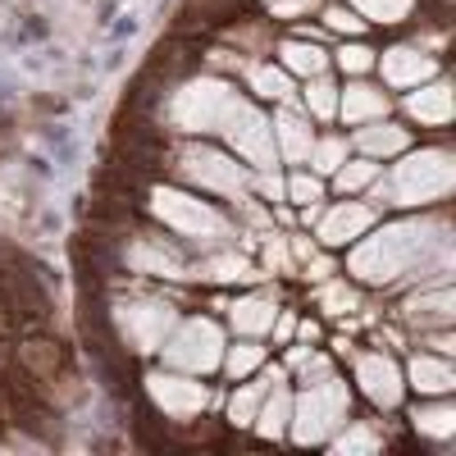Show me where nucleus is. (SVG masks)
Wrapping results in <instances>:
<instances>
[{"label": "nucleus", "mask_w": 456, "mask_h": 456, "mask_svg": "<svg viewBox=\"0 0 456 456\" xmlns=\"http://www.w3.org/2000/svg\"><path fill=\"white\" fill-rule=\"evenodd\" d=\"M447 228L438 219H397V224H384L379 233H361L352 242V256H347V274L370 283V288H388L406 274H420L434 265L443 274L447 270Z\"/></svg>", "instance_id": "nucleus-1"}, {"label": "nucleus", "mask_w": 456, "mask_h": 456, "mask_svg": "<svg viewBox=\"0 0 456 456\" xmlns=\"http://www.w3.org/2000/svg\"><path fill=\"white\" fill-rule=\"evenodd\" d=\"M452 187H456V156L429 146V151H402L388 183L374 178L365 192L379 206H438L452 197Z\"/></svg>", "instance_id": "nucleus-2"}, {"label": "nucleus", "mask_w": 456, "mask_h": 456, "mask_svg": "<svg viewBox=\"0 0 456 456\" xmlns=\"http://www.w3.org/2000/svg\"><path fill=\"white\" fill-rule=\"evenodd\" d=\"M352 420V388L329 370L315 384L306 379V388L292 397V415H288V438L301 447H320L329 443L342 425Z\"/></svg>", "instance_id": "nucleus-3"}, {"label": "nucleus", "mask_w": 456, "mask_h": 456, "mask_svg": "<svg viewBox=\"0 0 456 456\" xmlns=\"http://www.w3.org/2000/svg\"><path fill=\"white\" fill-rule=\"evenodd\" d=\"M151 215H156L169 233L187 238V242H206V247H219L233 228H228V219L201 201L197 192H178V187H156L151 192Z\"/></svg>", "instance_id": "nucleus-4"}, {"label": "nucleus", "mask_w": 456, "mask_h": 456, "mask_svg": "<svg viewBox=\"0 0 456 456\" xmlns=\"http://www.w3.org/2000/svg\"><path fill=\"white\" fill-rule=\"evenodd\" d=\"M215 133L228 142V151H233V156H238L247 169L265 174V169H274V165H279L274 124L265 119V114H260L247 96H233V101H228V110H224V119H219Z\"/></svg>", "instance_id": "nucleus-5"}, {"label": "nucleus", "mask_w": 456, "mask_h": 456, "mask_svg": "<svg viewBox=\"0 0 456 456\" xmlns=\"http://www.w3.org/2000/svg\"><path fill=\"white\" fill-rule=\"evenodd\" d=\"M178 178H187L201 192H215V197H233V201H247L251 183H256V169L238 165V156L228 151H215V146H183L178 151Z\"/></svg>", "instance_id": "nucleus-6"}, {"label": "nucleus", "mask_w": 456, "mask_h": 456, "mask_svg": "<svg viewBox=\"0 0 456 456\" xmlns=\"http://www.w3.org/2000/svg\"><path fill=\"white\" fill-rule=\"evenodd\" d=\"M160 356L169 370H183V374H215L219 361H224V333L215 320L197 315V320H183L169 329V338L160 342Z\"/></svg>", "instance_id": "nucleus-7"}, {"label": "nucleus", "mask_w": 456, "mask_h": 456, "mask_svg": "<svg viewBox=\"0 0 456 456\" xmlns=\"http://www.w3.org/2000/svg\"><path fill=\"white\" fill-rule=\"evenodd\" d=\"M238 92L228 87L224 78H192L183 92H174V101H169V124L178 128V133H215L219 128V119H224V110H228V101H233Z\"/></svg>", "instance_id": "nucleus-8"}, {"label": "nucleus", "mask_w": 456, "mask_h": 456, "mask_svg": "<svg viewBox=\"0 0 456 456\" xmlns=\"http://www.w3.org/2000/svg\"><path fill=\"white\" fill-rule=\"evenodd\" d=\"M174 324H178V311L169 301H124L114 311V329H119V338L133 352H160V342L169 338Z\"/></svg>", "instance_id": "nucleus-9"}, {"label": "nucleus", "mask_w": 456, "mask_h": 456, "mask_svg": "<svg viewBox=\"0 0 456 456\" xmlns=\"http://www.w3.org/2000/svg\"><path fill=\"white\" fill-rule=\"evenodd\" d=\"M146 393L165 415H174V420H187V415L206 411V397H210L206 384H201V374H183V370L146 374Z\"/></svg>", "instance_id": "nucleus-10"}, {"label": "nucleus", "mask_w": 456, "mask_h": 456, "mask_svg": "<svg viewBox=\"0 0 456 456\" xmlns=\"http://www.w3.org/2000/svg\"><path fill=\"white\" fill-rule=\"evenodd\" d=\"M356 384L379 411H393L406 393V379H402L397 361L384 356V352H361L356 356Z\"/></svg>", "instance_id": "nucleus-11"}, {"label": "nucleus", "mask_w": 456, "mask_h": 456, "mask_svg": "<svg viewBox=\"0 0 456 456\" xmlns=\"http://www.w3.org/2000/svg\"><path fill=\"white\" fill-rule=\"evenodd\" d=\"M370 228H374V206H365V201H342V206L315 215L320 247H352L361 233H370Z\"/></svg>", "instance_id": "nucleus-12"}, {"label": "nucleus", "mask_w": 456, "mask_h": 456, "mask_svg": "<svg viewBox=\"0 0 456 456\" xmlns=\"http://www.w3.org/2000/svg\"><path fill=\"white\" fill-rule=\"evenodd\" d=\"M374 69L384 73L388 87H420L429 78H438V60L420 46H388L384 55H374Z\"/></svg>", "instance_id": "nucleus-13"}, {"label": "nucleus", "mask_w": 456, "mask_h": 456, "mask_svg": "<svg viewBox=\"0 0 456 456\" xmlns=\"http://www.w3.org/2000/svg\"><path fill=\"white\" fill-rule=\"evenodd\" d=\"M338 119L352 128L388 119V92L365 83V78H347V87H338Z\"/></svg>", "instance_id": "nucleus-14"}, {"label": "nucleus", "mask_w": 456, "mask_h": 456, "mask_svg": "<svg viewBox=\"0 0 456 456\" xmlns=\"http://www.w3.org/2000/svg\"><path fill=\"white\" fill-rule=\"evenodd\" d=\"M270 124H274V151H279V160L283 165H306L311 142H315L311 114H301V110H292V101H283Z\"/></svg>", "instance_id": "nucleus-15"}, {"label": "nucleus", "mask_w": 456, "mask_h": 456, "mask_svg": "<svg viewBox=\"0 0 456 456\" xmlns=\"http://www.w3.org/2000/svg\"><path fill=\"white\" fill-rule=\"evenodd\" d=\"M406 114H411V119H420L425 128H447V124H452V114H456L452 83H443V78L420 83V87L406 96Z\"/></svg>", "instance_id": "nucleus-16"}, {"label": "nucleus", "mask_w": 456, "mask_h": 456, "mask_svg": "<svg viewBox=\"0 0 456 456\" xmlns=\"http://www.w3.org/2000/svg\"><path fill=\"white\" fill-rule=\"evenodd\" d=\"M356 151L370 160H397L402 151H411V133L388 124V119H374V124L356 128Z\"/></svg>", "instance_id": "nucleus-17"}, {"label": "nucleus", "mask_w": 456, "mask_h": 456, "mask_svg": "<svg viewBox=\"0 0 456 456\" xmlns=\"http://www.w3.org/2000/svg\"><path fill=\"white\" fill-rule=\"evenodd\" d=\"M279 306H274V297H265V292H251V297H238L233 301V311H228V324H233L238 338H265L274 324Z\"/></svg>", "instance_id": "nucleus-18"}, {"label": "nucleus", "mask_w": 456, "mask_h": 456, "mask_svg": "<svg viewBox=\"0 0 456 456\" xmlns=\"http://www.w3.org/2000/svg\"><path fill=\"white\" fill-rule=\"evenodd\" d=\"M274 384H288V370H265L256 384H242L233 397H228V420H233L238 429H251V420H256V411H260V402H265V393H270Z\"/></svg>", "instance_id": "nucleus-19"}, {"label": "nucleus", "mask_w": 456, "mask_h": 456, "mask_svg": "<svg viewBox=\"0 0 456 456\" xmlns=\"http://www.w3.org/2000/svg\"><path fill=\"white\" fill-rule=\"evenodd\" d=\"M411 388L415 393H425V397H447L452 388H456V370H452V361L447 356H429V352H420L411 361Z\"/></svg>", "instance_id": "nucleus-20"}, {"label": "nucleus", "mask_w": 456, "mask_h": 456, "mask_svg": "<svg viewBox=\"0 0 456 456\" xmlns=\"http://www.w3.org/2000/svg\"><path fill=\"white\" fill-rule=\"evenodd\" d=\"M279 64L292 73V78H315V73H329V51L311 37H288L279 46Z\"/></svg>", "instance_id": "nucleus-21"}, {"label": "nucleus", "mask_w": 456, "mask_h": 456, "mask_svg": "<svg viewBox=\"0 0 456 456\" xmlns=\"http://www.w3.org/2000/svg\"><path fill=\"white\" fill-rule=\"evenodd\" d=\"M288 415H292V393L283 388V384H274L270 393H265V402H260V411H256V420H251V429L260 434V438H283L288 434Z\"/></svg>", "instance_id": "nucleus-22"}, {"label": "nucleus", "mask_w": 456, "mask_h": 456, "mask_svg": "<svg viewBox=\"0 0 456 456\" xmlns=\"http://www.w3.org/2000/svg\"><path fill=\"white\" fill-rule=\"evenodd\" d=\"M406 320H415V324H434V329H447L452 324V288L447 283H438V288H425L420 297H411L406 301Z\"/></svg>", "instance_id": "nucleus-23"}, {"label": "nucleus", "mask_w": 456, "mask_h": 456, "mask_svg": "<svg viewBox=\"0 0 456 456\" xmlns=\"http://www.w3.org/2000/svg\"><path fill=\"white\" fill-rule=\"evenodd\" d=\"M192 279H206V283H251V279H260V274H256V265L242 260L238 251H215V256H206V260L197 265Z\"/></svg>", "instance_id": "nucleus-24"}, {"label": "nucleus", "mask_w": 456, "mask_h": 456, "mask_svg": "<svg viewBox=\"0 0 456 456\" xmlns=\"http://www.w3.org/2000/svg\"><path fill=\"white\" fill-rule=\"evenodd\" d=\"M128 260H133V270H142V274H160V279H192V274H187V265L178 260V251L156 247V242H137Z\"/></svg>", "instance_id": "nucleus-25"}, {"label": "nucleus", "mask_w": 456, "mask_h": 456, "mask_svg": "<svg viewBox=\"0 0 456 456\" xmlns=\"http://www.w3.org/2000/svg\"><path fill=\"white\" fill-rule=\"evenodd\" d=\"M247 83H251L256 96L279 101V105L297 96V92H292V73H288L283 64H251V69H247Z\"/></svg>", "instance_id": "nucleus-26"}, {"label": "nucleus", "mask_w": 456, "mask_h": 456, "mask_svg": "<svg viewBox=\"0 0 456 456\" xmlns=\"http://www.w3.org/2000/svg\"><path fill=\"white\" fill-rule=\"evenodd\" d=\"M301 101H306V114L320 124L338 119V83L329 78V73H315V78H306V92H301Z\"/></svg>", "instance_id": "nucleus-27"}, {"label": "nucleus", "mask_w": 456, "mask_h": 456, "mask_svg": "<svg viewBox=\"0 0 456 456\" xmlns=\"http://www.w3.org/2000/svg\"><path fill=\"white\" fill-rule=\"evenodd\" d=\"M333 187H338V192L342 197H356V192H365V187L379 178V160H370V156H356V160H342L333 174Z\"/></svg>", "instance_id": "nucleus-28"}, {"label": "nucleus", "mask_w": 456, "mask_h": 456, "mask_svg": "<svg viewBox=\"0 0 456 456\" xmlns=\"http://www.w3.org/2000/svg\"><path fill=\"white\" fill-rule=\"evenodd\" d=\"M260 365H265V347H260L256 338H242V342H233V347H224V361H219V370L228 379H247Z\"/></svg>", "instance_id": "nucleus-29"}, {"label": "nucleus", "mask_w": 456, "mask_h": 456, "mask_svg": "<svg viewBox=\"0 0 456 456\" xmlns=\"http://www.w3.org/2000/svg\"><path fill=\"white\" fill-rule=\"evenodd\" d=\"M347 5L365 19V23H379V28H393V23H406L415 0H347Z\"/></svg>", "instance_id": "nucleus-30"}, {"label": "nucleus", "mask_w": 456, "mask_h": 456, "mask_svg": "<svg viewBox=\"0 0 456 456\" xmlns=\"http://www.w3.org/2000/svg\"><path fill=\"white\" fill-rule=\"evenodd\" d=\"M311 174H333L342 160H347V137H338V133H324L311 142Z\"/></svg>", "instance_id": "nucleus-31"}, {"label": "nucleus", "mask_w": 456, "mask_h": 456, "mask_svg": "<svg viewBox=\"0 0 456 456\" xmlns=\"http://www.w3.org/2000/svg\"><path fill=\"white\" fill-rule=\"evenodd\" d=\"M415 420V429L420 434H429V438H452L456 434V411L447 406V402H438V406H420L411 415Z\"/></svg>", "instance_id": "nucleus-32"}, {"label": "nucleus", "mask_w": 456, "mask_h": 456, "mask_svg": "<svg viewBox=\"0 0 456 456\" xmlns=\"http://www.w3.org/2000/svg\"><path fill=\"white\" fill-rule=\"evenodd\" d=\"M374 55L379 51H370L365 42H356V37H352V42H342V51L333 60H338V69L347 73V78H365V73L374 69Z\"/></svg>", "instance_id": "nucleus-33"}, {"label": "nucleus", "mask_w": 456, "mask_h": 456, "mask_svg": "<svg viewBox=\"0 0 456 456\" xmlns=\"http://www.w3.org/2000/svg\"><path fill=\"white\" fill-rule=\"evenodd\" d=\"M329 443H333V452H342V456H352V452H374V447H379V438H374L365 425H342Z\"/></svg>", "instance_id": "nucleus-34"}, {"label": "nucleus", "mask_w": 456, "mask_h": 456, "mask_svg": "<svg viewBox=\"0 0 456 456\" xmlns=\"http://www.w3.org/2000/svg\"><path fill=\"white\" fill-rule=\"evenodd\" d=\"M283 197H288V201H297V206L324 201V183H320V174H292V178L283 183Z\"/></svg>", "instance_id": "nucleus-35"}, {"label": "nucleus", "mask_w": 456, "mask_h": 456, "mask_svg": "<svg viewBox=\"0 0 456 456\" xmlns=\"http://www.w3.org/2000/svg\"><path fill=\"white\" fill-rule=\"evenodd\" d=\"M324 28L338 32V37H361L365 32V19L352 5H333V10H324Z\"/></svg>", "instance_id": "nucleus-36"}, {"label": "nucleus", "mask_w": 456, "mask_h": 456, "mask_svg": "<svg viewBox=\"0 0 456 456\" xmlns=\"http://www.w3.org/2000/svg\"><path fill=\"white\" fill-rule=\"evenodd\" d=\"M320 306H324L329 315H342V311H356V292H352L347 283H324V292H320Z\"/></svg>", "instance_id": "nucleus-37"}, {"label": "nucleus", "mask_w": 456, "mask_h": 456, "mask_svg": "<svg viewBox=\"0 0 456 456\" xmlns=\"http://www.w3.org/2000/svg\"><path fill=\"white\" fill-rule=\"evenodd\" d=\"M315 0H270V14L274 19H297V14H311Z\"/></svg>", "instance_id": "nucleus-38"}, {"label": "nucleus", "mask_w": 456, "mask_h": 456, "mask_svg": "<svg viewBox=\"0 0 456 456\" xmlns=\"http://www.w3.org/2000/svg\"><path fill=\"white\" fill-rule=\"evenodd\" d=\"M265 265H270V270H292V260H288V247H283V238H274L270 247H265Z\"/></svg>", "instance_id": "nucleus-39"}, {"label": "nucleus", "mask_w": 456, "mask_h": 456, "mask_svg": "<svg viewBox=\"0 0 456 456\" xmlns=\"http://www.w3.org/2000/svg\"><path fill=\"white\" fill-rule=\"evenodd\" d=\"M329 274H333V260L315 251V256H311V270H306V279H315V283H324Z\"/></svg>", "instance_id": "nucleus-40"}, {"label": "nucleus", "mask_w": 456, "mask_h": 456, "mask_svg": "<svg viewBox=\"0 0 456 456\" xmlns=\"http://www.w3.org/2000/svg\"><path fill=\"white\" fill-rule=\"evenodd\" d=\"M270 333H274L279 342H288V338L297 333V320H292L288 311H279V315H274V324H270Z\"/></svg>", "instance_id": "nucleus-41"}, {"label": "nucleus", "mask_w": 456, "mask_h": 456, "mask_svg": "<svg viewBox=\"0 0 456 456\" xmlns=\"http://www.w3.org/2000/svg\"><path fill=\"white\" fill-rule=\"evenodd\" d=\"M292 256H297V260H311V256H315V242H306V238H292Z\"/></svg>", "instance_id": "nucleus-42"}]
</instances>
